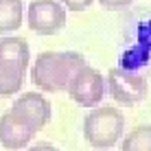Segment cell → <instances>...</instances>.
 Here are the masks:
<instances>
[{
	"label": "cell",
	"instance_id": "9c48e42d",
	"mask_svg": "<svg viewBox=\"0 0 151 151\" xmlns=\"http://www.w3.org/2000/svg\"><path fill=\"white\" fill-rule=\"evenodd\" d=\"M24 2L22 0H0V35H9L22 27Z\"/></svg>",
	"mask_w": 151,
	"mask_h": 151
},
{
	"label": "cell",
	"instance_id": "5bb4252c",
	"mask_svg": "<svg viewBox=\"0 0 151 151\" xmlns=\"http://www.w3.org/2000/svg\"><path fill=\"white\" fill-rule=\"evenodd\" d=\"M138 37H140V44H142L145 48H151V22H147L145 27H140Z\"/></svg>",
	"mask_w": 151,
	"mask_h": 151
},
{
	"label": "cell",
	"instance_id": "ba28073f",
	"mask_svg": "<svg viewBox=\"0 0 151 151\" xmlns=\"http://www.w3.org/2000/svg\"><path fill=\"white\" fill-rule=\"evenodd\" d=\"M31 59L29 42L18 35H2L0 37V70L22 72L27 75Z\"/></svg>",
	"mask_w": 151,
	"mask_h": 151
},
{
	"label": "cell",
	"instance_id": "5b68a950",
	"mask_svg": "<svg viewBox=\"0 0 151 151\" xmlns=\"http://www.w3.org/2000/svg\"><path fill=\"white\" fill-rule=\"evenodd\" d=\"M27 20L37 35H55L66 27V9L57 0H31Z\"/></svg>",
	"mask_w": 151,
	"mask_h": 151
},
{
	"label": "cell",
	"instance_id": "7a4b0ae2",
	"mask_svg": "<svg viewBox=\"0 0 151 151\" xmlns=\"http://www.w3.org/2000/svg\"><path fill=\"white\" fill-rule=\"evenodd\" d=\"M125 134V118L116 107H96L83 118V136L94 149H110Z\"/></svg>",
	"mask_w": 151,
	"mask_h": 151
},
{
	"label": "cell",
	"instance_id": "8fae6325",
	"mask_svg": "<svg viewBox=\"0 0 151 151\" xmlns=\"http://www.w3.org/2000/svg\"><path fill=\"white\" fill-rule=\"evenodd\" d=\"M22 86H24V75H22V72L0 70V96H13V94H18Z\"/></svg>",
	"mask_w": 151,
	"mask_h": 151
},
{
	"label": "cell",
	"instance_id": "277c9868",
	"mask_svg": "<svg viewBox=\"0 0 151 151\" xmlns=\"http://www.w3.org/2000/svg\"><path fill=\"white\" fill-rule=\"evenodd\" d=\"M68 94L81 107H96L105 96V79L90 66H81L68 81Z\"/></svg>",
	"mask_w": 151,
	"mask_h": 151
},
{
	"label": "cell",
	"instance_id": "30bf717a",
	"mask_svg": "<svg viewBox=\"0 0 151 151\" xmlns=\"http://www.w3.org/2000/svg\"><path fill=\"white\" fill-rule=\"evenodd\" d=\"M121 151H151V125H140L121 142Z\"/></svg>",
	"mask_w": 151,
	"mask_h": 151
},
{
	"label": "cell",
	"instance_id": "4fadbf2b",
	"mask_svg": "<svg viewBox=\"0 0 151 151\" xmlns=\"http://www.w3.org/2000/svg\"><path fill=\"white\" fill-rule=\"evenodd\" d=\"M99 2H101V7L116 11V9H125V7H129L134 0H99Z\"/></svg>",
	"mask_w": 151,
	"mask_h": 151
},
{
	"label": "cell",
	"instance_id": "6da1fadb",
	"mask_svg": "<svg viewBox=\"0 0 151 151\" xmlns=\"http://www.w3.org/2000/svg\"><path fill=\"white\" fill-rule=\"evenodd\" d=\"M86 66V59L72 50H46L40 53L31 68V81L44 92H61L68 88L77 70Z\"/></svg>",
	"mask_w": 151,
	"mask_h": 151
},
{
	"label": "cell",
	"instance_id": "52a82bcc",
	"mask_svg": "<svg viewBox=\"0 0 151 151\" xmlns=\"http://www.w3.org/2000/svg\"><path fill=\"white\" fill-rule=\"evenodd\" d=\"M35 134L37 132H35L22 116H18V114L11 112V110L0 116V145H2L4 149L18 151V149L27 147Z\"/></svg>",
	"mask_w": 151,
	"mask_h": 151
},
{
	"label": "cell",
	"instance_id": "8992f818",
	"mask_svg": "<svg viewBox=\"0 0 151 151\" xmlns=\"http://www.w3.org/2000/svg\"><path fill=\"white\" fill-rule=\"evenodd\" d=\"M11 112H15L18 116H22L35 132H40L42 127H46L53 116V110H50V103L46 101L42 94L37 92H24L13 101Z\"/></svg>",
	"mask_w": 151,
	"mask_h": 151
},
{
	"label": "cell",
	"instance_id": "7c38bea8",
	"mask_svg": "<svg viewBox=\"0 0 151 151\" xmlns=\"http://www.w3.org/2000/svg\"><path fill=\"white\" fill-rule=\"evenodd\" d=\"M92 2H94V0H61V4H64L66 9H70V11H75V13L86 11Z\"/></svg>",
	"mask_w": 151,
	"mask_h": 151
},
{
	"label": "cell",
	"instance_id": "3957f363",
	"mask_svg": "<svg viewBox=\"0 0 151 151\" xmlns=\"http://www.w3.org/2000/svg\"><path fill=\"white\" fill-rule=\"evenodd\" d=\"M107 90L121 105H136L147 96V79L129 68H112L107 72Z\"/></svg>",
	"mask_w": 151,
	"mask_h": 151
},
{
	"label": "cell",
	"instance_id": "9a60e30c",
	"mask_svg": "<svg viewBox=\"0 0 151 151\" xmlns=\"http://www.w3.org/2000/svg\"><path fill=\"white\" fill-rule=\"evenodd\" d=\"M29 151H59V149H57V147H53V145H35V147H31Z\"/></svg>",
	"mask_w": 151,
	"mask_h": 151
}]
</instances>
